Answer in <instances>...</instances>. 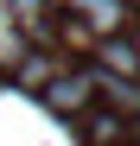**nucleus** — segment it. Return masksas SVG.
I'll use <instances>...</instances> for the list:
<instances>
[{"mask_svg": "<svg viewBox=\"0 0 140 146\" xmlns=\"http://www.w3.org/2000/svg\"><path fill=\"white\" fill-rule=\"evenodd\" d=\"M38 102L51 114H64V121H83L89 108H96V70H89V64H64L57 76L38 89Z\"/></svg>", "mask_w": 140, "mask_h": 146, "instance_id": "1", "label": "nucleus"}, {"mask_svg": "<svg viewBox=\"0 0 140 146\" xmlns=\"http://www.w3.org/2000/svg\"><path fill=\"white\" fill-rule=\"evenodd\" d=\"M57 70H64V51H45V44H32V51H26V64H19V70H13V83L38 95L45 83H51V76H57Z\"/></svg>", "mask_w": 140, "mask_h": 146, "instance_id": "2", "label": "nucleus"}, {"mask_svg": "<svg viewBox=\"0 0 140 146\" xmlns=\"http://www.w3.org/2000/svg\"><path fill=\"white\" fill-rule=\"evenodd\" d=\"M77 127H83V140H89V146H127V121H115L108 108H89Z\"/></svg>", "mask_w": 140, "mask_h": 146, "instance_id": "3", "label": "nucleus"}]
</instances>
